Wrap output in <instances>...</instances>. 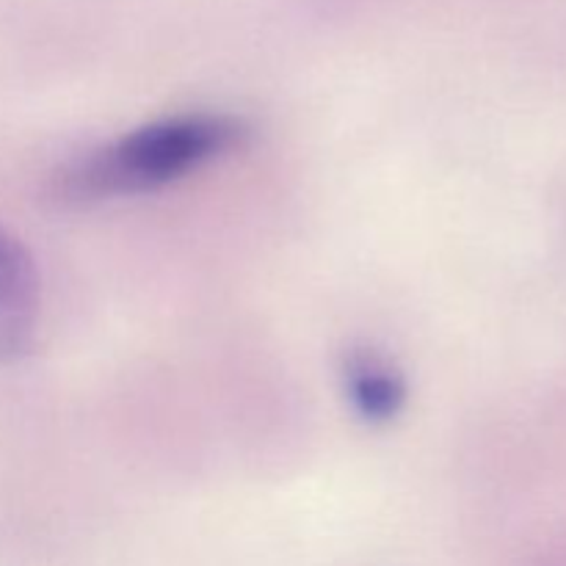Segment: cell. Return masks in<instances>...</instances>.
<instances>
[{
	"instance_id": "cell-1",
	"label": "cell",
	"mask_w": 566,
	"mask_h": 566,
	"mask_svg": "<svg viewBox=\"0 0 566 566\" xmlns=\"http://www.w3.org/2000/svg\"><path fill=\"white\" fill-rule=\"evenodd\" d=\"M247 136V122L224 111L160 116L64 166L55 175L53 197L86 208L160 191L230 155Z\"/></svg>"
},
{
	"instance_id": "cell-2",
	"label": "cell",
	"mask_w": 566,
	"mask_h": 566,
	"mask_svg": "<svg viewBox=\"0 0 566 566\" xmlns=\"http://www.w3.org/2000/svg\"><path fill=\"white\" fill-rule=\"evenodd\" d=\"M42 285L28 249L0 227V365L14 363L39 329Z\"/></svg>"
},
{
	"instance_id": "cell-3",
	"label": "cell",
	"mask_w": 566,
	"mask_h": 566,
	"mask_svg": "<svg viewBox=\"0 0 566 566\" xmlns=\"http://www.w3.org/2000/svg\"><path fill=\"white\" fill-rule=\"evenodd\" d=\"M343 392L359 420L387 426L407 407V379L381 352L352 348L340 363Z\"/></svg>"
}]
</instances>
